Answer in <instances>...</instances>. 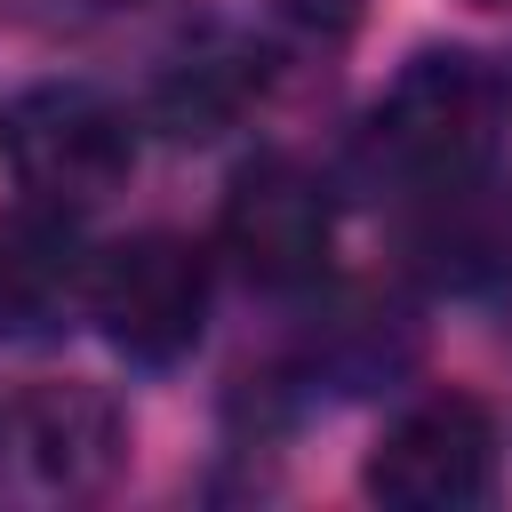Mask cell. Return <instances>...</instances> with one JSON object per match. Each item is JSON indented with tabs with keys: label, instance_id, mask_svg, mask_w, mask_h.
I'll use <instances>...</instances> for the list:
<instances>
[{
	"label": "cell",
	"instance_id": "6da1fadb",
	"mask_svg": "<svg viewBox=\"0 0 512 512\" xmlns=\"http://www.w3.org/2000/svg\"><path fill=\"white\" fill-rule=\"evenodd\" d=\"M504 136V80L472 48H416L360 128V176L440 200L464 192Z\"/></svg>",
	"mask_w": 512,
	"mask_h": 512
},
{
	"label": "cell",
	"instance_id": "7a4b0ae2",
	"mask_svg": "<svg viewBox=\"0 0 512 512\" xmlns=\"http://www.w3.org/2000/svg\"><path fill=\"white\" fill-rule=\"evenodd\" d=\"M0 160H8L16 192L72 216V208H96L104 192L128 184L136 128L112 96H96L80 80H48V88H32L0 112Z\"/></svg>",
	"mask_w": 512,
	"mask_h": 512
},
{
	"label": "cell",
	"instance_id": "3957f363",
	"mask_svg": "<svg viewBox=\"0 0 512 512\" xmlns=\"http://www.w3.org/2000/svg\"><path fill=\"white\" fill-rule=\"evenodd\" d=\"M88 312L112 336V352H128V360H176V352H192V336L208 320V264L176 232L112 240L96 256V272H88Z\"/></svg>",
	"mask_w": 512,
	"mask_h": 512
},
{
	"label": "cell",
	"instance_id": "277c9868",
	"mask_svg": "<svg viewBox=\"0 0 512 512\" xmlns=\"http://www.w3.org/2000/svg\"><path fill=\"white\" fill-rule=\"evenodd\" d=\"M368 496L400 504V512H456V504H488L496 488V424L472 392H432L416 400L400 424H384V440L368 448Z\"/></svg>",
	"mask_w": 512,
	"mask_h": 512
},
{
	"label": "cell",
	"instance_id": "5b68a950",
	"mask_svg": "<svg viewBox=\"0 0 512 512\" xmlns=\"http://www.w3.org/2000/svg\"><path fill=\"white\" fill-rule=\"evenodd\" d=\"M328 240H336V208H328V184L296 160H248L224 192V216H216V248L232 256L240 280L256 288H304L320 264H328Z\"/></svg>",
	"mask_w": 512,
	"mask_h": 512
},
{
	"label": "cell",
	"instance_id": "8992f818",
	"mask_svg": "<svg viewBox=\"0 0 512 512\" xmlns=\"http://www.w3.org/2000/svg\"><path fill=\"white\" fill-rule=\"evenodd\" d=\"M8 448L40 496H96L120 472L128 424L96 384H40L8 416Z\"/></svg>",
	"mask_w": 512,
	"mask_h": 512
},
{
	"label": "cell",
	"instance_id": "52a82bcc",
	"mask_svg": "<svg viewBox=\"0 0 512 512\" xmlns=\"http://www.w3.org/2000/svg\"><path fill=\"white\" fill-rule=\"evenodd\" d=\"M0 304H8V248H0Z\"/></svg>",
	"mask_w": 512,
	"mask_h": 512
}]
</instances>
